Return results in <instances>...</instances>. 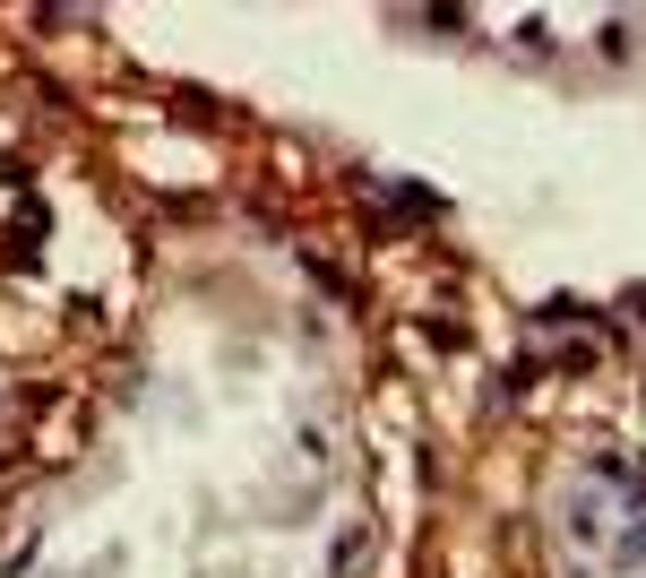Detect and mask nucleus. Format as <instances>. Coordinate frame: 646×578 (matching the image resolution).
Masks as SVG:
<instances>
[{
	"label": "nucleus",
	"instance_id": "f257e3e1",
	"mask_svg": "<svg viewBox=\"0 0 646 578\" xmlns=\"http://www.w3.org/2000/svg\"><path fill=\"white\" fill-rule=\"evenodd\" d=\"M612 562H621V570H638V562H646V509H630V527H621V544H612Z\"/></svg>",
	"mask_w": 646,
	"mask_h": 578
}]
</instances>
